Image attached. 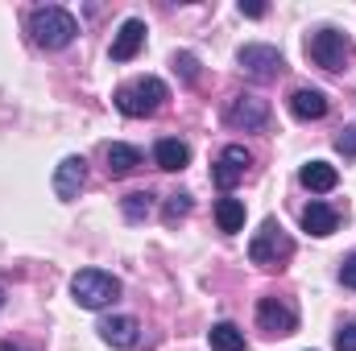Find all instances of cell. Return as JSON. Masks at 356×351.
I'll return each mask as SVG.
<instances>
[{
	"mask_svg": "<svg viewBox=\"0 0 356 351\" xmlns=\"http://www.w3.org/2000/svg\"><path fill=\"white\" fill-rule=\"evenodd\" d=\"M336 149H340L344 157H353V153H356V128H344V132L336 137Z\"/></svg>",
	"mask_w": 356,
	"mask_h": 351,
	"instance_id": "24",
	"label": "cell"
},
{
	"mask_svg": "<svg viewBox=\"0 0 356 351\" xmlns=\"http://www.w3.org/2000/svg\"><path fill=\"white\" fill-rule=\"evenodd\" d=\"M191 207H195V203H191V194H186V190H178V194H170V198H166L162 219H166V223H178V219H186V215H191Z\"/></svg>",
	"mask_w": 356,
	"mask_h": 351,
	"instance_id": "21",
	"label": "cell"
},
{
	"mask_svg": "<svg viewBox=\"0 0 356 351\" xmlns=\"http://www.w3.org/2000/svg\"><path fill=\"white\" fill-rule=\"evenodd\" d=\"M307 54H311V62H315V67H323V71L340 75V71H348L356 46H353V37H348V33H340V29H315V33L307 37Z\"/></svg>",
	"mask_w": 356,
	"mask_h": 351,
	"instance_id": "3",
	"label": "cell"
},
{
	"mask_svg": "<svg viewBox=\"0 0 356 351\" xmlns=\"http://www.w3.org/2000/svg\"><path fill=\"white\" fill-rule=\"evenodd\" d=\"M104 162H108V178H129L137 166H141V149L124 145V141H112L104 149Z\"/></svg>",
	"mask_w": 356,
	"mask_h": 351,
	"instance_id": "14",
	"label": "cell"
},
{
	"mask_svg": "<svg viewBox=\"0 0 356 351\" xmlns=\"http://www.w3.org/2000/svg\"><path fill=\"white\" fill-rule=\"evenodd\" d=\"M0 351H25V348H17V343H0Z\"/></svg>",
	"mask_w": 356,
	"mask_h": 351,
	"instance_id": "27",
	"label": "cell"
},
{
	"mask_svg": "<svg viewBox=\"0 0 356 351\" xmlns=\"http://www.w3.org/2000/svg\"><path fill=\"white\" fill-rule=\"evenodd\" d=\"M336 351H356V323L336 331Z\"/></svg>",
	"mask_w": 356,
	"mask_h": 351,
	"instance_id": "23",
	"label": "cell"
},
{
	"mask_svg": "<svg viewBox=\"0 0 356 351\" xmlns=\"http://www.w3.org/2000/svg\"><path fill=\"white\" fill-rule=\"evenodd\" d=\"M145 21H137V17H129L120 29H116V37H112V62H133L137 54H141V46H145Z\"/></svg>",
	"mask_w": 356,
	"mask_h": 351,
	"instance_id": "11",
	"label": "cell"
},
{
	"mask_svg": "<svg viewBox=\"0 0 356 351\" xmlns=\"http://www.w3.org/2000/svg\"><path fill=\"white\" fill-rule=\"evenodd\" d=\"M99 339H104L108 348H116V351H129V348H137L141 327H137L133 314H112V318L99 323Z\"/></svg>",
	"mask_w": 356,
	"mask_h": 351,
	"instance_id": "12",
	"label": "cell"
},
{
	"mask_svg": "<svg viewBox=\"0 0 356 351\" xmlns=\"http://www.w3.org/2000/svg\"><path fill=\"white\" fill-rule=\"evenodd\" d=\"M175 71L186 83H195V79H199V58H195L191 50H182V54H175Z\"/></svg>",
	"mask_w": 356,
	"mask_h": 351,
	"instance_id": "22",
	"label": "cell"
},
{
	"mask_svg": "<svg viewBox=\"0 0 356 351\" xmlns=\"http://www.w3.org/2000/svg\"><path fill=\"white\" fill-rule=\"evenodd\" d=\"M170 99V87L162 83V79H154V75H141V79H133V83H124V87H116V108L124 112V116H154L162 103Z\"/></svg>",
	"mask_w": 356,
	"mask_h": 351,
	"instance_id": "2",
	"label": "cell"
},
{
	"mask_svg": "<svg viewBox=\"0 0 356 351\" xmlns=\"http://www.w3.org/2000/svg\"><path fill=\"white\" fill-rule=\"evenodd\" d=\"M216 223H220V232H241L245 228V203L241 198H220L216 203Z\"/></svg>",
	"mask_w": 356,
	"mask_h": 351,
	"instance_id": "19",
	"label": "cell"
},
{
	"mask_svg": "<svg viewBox=\"0 0 356 351\" xmlns=\"http://www.w3.org/2000/svg\"><path fill=\"white\" fill-rule=\"evenodd\" d=\"M0 306H4V285H0Z\"/></svg>",
	"mask_w": 356,
	"mask_h": 351,
	"instance_id": "28",
	"label": "cell"
},
{
	"mask_svg": "<svg viewBox=\"0 0 356 351\" xmlns=\"http://www.w3.org/2000/svg\"><path fill=\"white\" fill-rule=\"evenodd\" d=\"M269 8L266 4H257V0H249V4H245V0H241V17H266Z\"/></svg>",
	"mask_w": 356,
	"mask_h": 351,
	"instance_id": "26",
	"label": "cell"
},
{
	"mask_svg": "<svg viewBox=\"0 0 356 351\" xmlns=\"http://www.w3.org/2000/svg\"><path fill=\"white\" fill-rule=\"evenodd\" d=\"M83 182H88V162H83L79 153H71V157H63V162H58V170H54V194H58L63 203L79 198Z\"/></svg>",
	"mask_w": 356,
	"mask_h": 351,
	"instance_id": "10",
	"label": "cell"
},
{
	"mask_svg": "<svg viewBox=\"0 0 356 351\" xmlns=\"http://www.w3.org/2000/svg\"><path fill=\"white\" fill-rule=\"evenodd\" d=\"M302 228H307L311 236H332V232L340 228V211L327 207V203H311V207L302 211Z\"/></svg>",
	"mask_w": 356,
	"mask_h": 351,
	"instance_id": "16",
	"label": "cell"
},
{
	"mask_svg": "<svg viewBox=\"0 0 356 351\" xmlns=\"http://www.w3.org/2000/svg\"><path fill=\"white\" fill-rule=\"evenodd\" d=\"M71 298L83 306V310H104L120 298V281L104 268H79L71 277Z\"/></svg>",
	"mask_w": 356,
	"mask_h": 351,
	"instance_id": "4",
	"label": "cell"
},
{
	"mask_svg": "<svg viewBox=\"0 0 356 351\" xmlns=\"http://www.w3.org/2000/svg\"><path fill=\"white\" fill-rule=\"evenodd\" d=\"M236 62H241V71L245 75H253L257 83H269V79H277L282 75V54L273 50V46H241V54H236Z\"/></svg>",
	"mask_w": 356,
	"mask_h": 351,
	"instance_id": "8",
	"label": "cell"
},
{
	"mask_svg": "<svg viewBox=\"0 0 356 351\" xmlns=\"http://www.w3.org/2000/svg\"><path fill=\"white\" fill-rule=\"evenodd\" d=\"M249 166H253L249 149H245V145H228V149L216 157V166H211V182H216L220 190H232L236 182H245Z\"/></svg>",
	"mask_w": 356,
	"mask_h": 351,
	"instance_id": "9",
	"label": "cell"
},
{
	"mask_svg": "<svg viewBox=\"0 0 356 351\" xmlns=\"http://www.w3.org/2000/svg\"><path fill=\"white\" fill-rule=\"evenodd\" d=\"M154 162L162 166V170H186L191 166V145L186 141H178V137H162L158 145H154Z\"/></svg>",
	"mask_w": 356,
	"mask_h": 351,
	"instance_id": "15",
	"label": "cell"
},
{
	"mask_svg": "<svg viewBox=\"0 0 356 351\" xmlns=\"http://www.w3.org/2000/svg\"><path fill=\"white\" fill-rule=\"evenodd\" d=\"M298 182H302L307 190H336L340 174H336V166H327V162H307V166L298 170Z\"/></svg>",
	"mask_w": 356,
	"mask_h": 351,
	"instance_id": "17",
	"label": "cell"
},
{
	"mask_svg": "<svg viewBox=\"0 0 356 351\" xmlns=\"http://www.w3.org/2000/svg\"><path fill=\"white\" fill-rule=\"evenodd\" d=\"M120 211H124V219H129V223H141V219L154 211V194H149V190H133V194H124Z\"/></svg>",
	"mask_w": 356,
	"mask_h": 351,
	"instance_id": "20",
	"label": "cell"
},
{
	"mask_svg": "<svg viewBox=\"0 0 356 351\" xmlns=\"http://www.w3.org/2000/svg\"><path fill=\"white\" fill-rule=\"evenodd\" d=\"M340 281H344L348 289H356V252H353L344 264H340Z\"/></svg>",
	"mask_w": 356,
	"mask_h": 351,
	"instance_id": "25",
	"label": "cell"
},
{
	"mask_svg": "<svg viewBox=\"0 0 356 351\" xmlns=\"http://www.w3.org/2000/svg\"><path fill=\"white\" fill-rule=\"evenodd\" d=\"M207 343H211V351H245V331L236 323H216L207 331Z\"/></svg>",
	"mask_w": 356,
	"mask_h": 351,
	"instance_id": "18",
	"label": "cell"
},
{
	"mask_svg": "<svg viewBox=\"0 0 356 351\" xmlns=\"http://www.w3.org/2000/svg\"><path fill=\"white\" fill-rule=\"evenodd\" d=\"M75 33H79V21L58 4H42L29 12V37L42 50H67L75 42Z\"/></svg>",
	"mask_w": 356,
	"mask_h": 351,
	"instance_id": "1",
	"label": "cell"
},
{
	"mask_svg": "<svg viewBox=\"0 0 356 351\" xmlns=\"http://www.w3.org/2000/svg\"><path fill=\"white\" fill-rule=\"evenodd\" d=\"M257 327L266 335H294L298 331V306L286 298H261L257 302Z\"/></svg>",
	"mask_w": 356,
	"mask_h": 351,
	"instance_id": "7",
	"label": "cell"
},
{
	"mask_svg": "<svg viewBox=\"0 0 356 351\" xmlns=\"http://www.w3.org/2000/svg\"><path fill=\"white\" fill-rule=\"evenodd\" d=\"M224 124L236 128V132H261L269 124V103L261 95H236L224 108Z\"/></svg>",
	"mask_w": 356,
	"mask_h": 351,
	"instance_id": "6",
	"label": "cell"
},
{
	"mask_svg": "<svg viewBox=\"0 0 356 351\" xmlns=\"http://www.w3.org/2000/svg\"><path fill=\"white\" fill-rule=\"evenodd\" d=\"M290 257H294V240L286 236V228L277 219H266L261 232L249 240V261L261 264V268H282Z\"/></svg>",
	"mask_w": 356,
	"mask_h": 351,
	"instance_id": "5",
	"label": "cell"
},
{
	"mask_svg": "<svg viewBox=\"0 0 356 351\" xmlns=\"http://www.w3.org/2000/svg\"><path fill=\"white\" fill-rule=\"evenodd\" d=\"M290 112H294L298 120H323V116H327V95L319 87H298L290 95Z\"/></svg>",
	"mask_w": 356,
	"mask_h": 351,
	"instance_id": "13",
	"label": "cell"
}]
</instances>
